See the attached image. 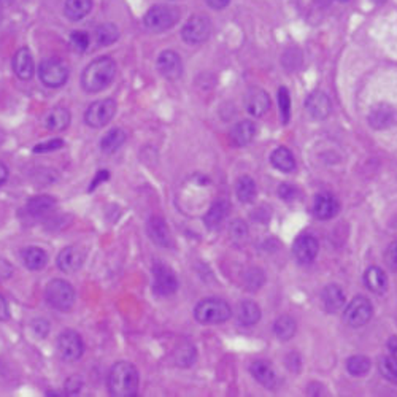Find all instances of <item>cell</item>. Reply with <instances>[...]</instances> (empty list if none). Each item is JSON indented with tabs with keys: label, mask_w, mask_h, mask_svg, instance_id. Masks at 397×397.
<instances>
[{
	"label": "cell",
	"mask_w": 397,
	"mask_h": 397,
	"mask_svg": "<svg viewBox=\"0 0 397 397\" xmlns=\"http://www.w3.org/2000/svg\"><path fill=\"white\" fill-rule=\"evenodd\" d=\"M231 234L234 240H244L248 235V227L244 221L235 220L231 225Z\"/></svg>",
	"instance_id": "7bdbcfd3"
},
{
	"label": "cell",
	"mask_w": 397,
	"mask_h": 397,
	"mask_svg": "<svg viewBox=\"0 0 397 397\" xmlns=\"http://www.w3.org/2000/svg\"><path fill=\"white\" fill-rule=\"evenodd\" d=\"M182 11L170 4H158L146 11L144 18V26L150 32H164L172 29L178 23Z\"/></svg>",
	"instance_id": "3957f363"
},
{
	"label": "cell",
	"mask_w": 397,
	"mask_h": 397,
	"mask_svg": "<svg viewBox=\"0 0 397 397\" xmlns=\"http://www.w3.org/2000/svg\"><path fill=\"white\" fill-rule=\"evenodd\" d=\"M64 145L65 144L62 139H51V140H46V141H43V144L37 145L34 148V153H51L56 150H61Z\"/></svg>",
	"instance_id": "60d3db41"
},
{
	"label": "cell",
	"mask_w": 397,
	"mask_h": 397,
	"mask_svg": "<svg viewBox=\"0 0 397 397\" xmlns=\"http://www.w3.org/2000/svg\"><path fill=\"white\" fill-rule=\"evenodd\" d=\"M153 291L154 294H158L160 297L172 296L173 293H177L178 289V280L177 275L173 274V270L163 263H156L153 265Z\"/></svg>",
	"instance_id": "8fae6325"
},
{
	"label": "cell",
	"mask_w": 397,
	"mask_h": 397,
	"mask_svg": "<svg viewBox=\"0 0 397 397\" xmlns=\"http://www.w3.org/2000/svg\"><path fill=\"white\" fill-rule=\"evenodd\" d=\"M10 318V307L5 297L0 294V321H7Z\"/></svg>",
	"instance_id": "7dc6e473"
},
{
	"label": "cell",
	"mask_w": 397,
	"mask_h": 397,
	"mask_svg": "<svg viewBox=\"0 0 397 397\" xmlns=\"http://www.w3.org/2000/svg\"><path fill=\"white\" fill-rule=\"evenodd\" d=\"M346 370L353 377H364L370 370V361L365 356H351L346 361Z\"/></svg>",
	"instance_id": "d590c367"
},
{
	"label": "cell",
	"mask_w": 397,
	"mask_h": 397,
	"mask_svg": "<svg viewBox=\"0 0 397 397\" xmlns=\"http://www.w3.org/2000/svg\"><path fill=\"white\" fill-rule=\"evenodd\" d=\"M384 260L391 270H397V240L393 241L384 253Z\"/></svg>",
	"instance_id": "ee69618b"
},
{
	"label": "cell",
	"mask_w": 397,
	"mask_h": 397,
	"mask_svg": "<svg viewBox=\"0 0 397 397\" xmlns=\"http://www.w3.org/2000/svg\"><path fill=\"white\" fill-rule=\"evenodd\" d=\"M21 259L29 270H42L48 264V254L39 246H27L21 251Z\"/></svg>",
	"instance_id": "d4e9b609"
},
{
	"label": "cell",
	"mask_w": 397,
	"mask_h": 397,
	"mask_svg": "<svg viewBox=\"0 0 397 397\" xmlns=\"http://www.w3.org/2000/svg\"><path fill=\"white\" fill-rule=\"evenodd\" d=\"M305 110L312 120H316V121L326 120V118L331 115V110H332L331 99H329L324 92L315 91L307 97Z\"/></svg>",
	"instance_id": "2e32d148"
},
{
	"label": "cell",
	"mask_w": 397,
	"mask_h": 397,
	"mask_svg": "<svg viewBox=\"0 0 397 397\" xmlns=\"http://www.w3.org/2000/svg\"><path fill=\"white\" fill-rule=\"evenodd\" d=\"M245 107L251 116H263L270 108V97L267 92L259 88H251L245 94Z\"/></svg>",
	"instance_id": "e0dca14e"
},
{
	"label": "cell",
	"mask_w": 397,
	"mask_h": 397,
	"mask_svg": "<svg viewBox=\"0 0 397 397\" xmlns=\"http://www.w3.org/2000/svg\"><path fill=\"white\" fill-rule=\"evenodd\" d=\"M278 105H280V116L284 124H288L291 116V97L286 88L278 89Z\"/></svg>",
	"instance_id": "f35d334b"
},
{
	"label": "cell",
	"mask_w": 397,
	"mask_h": 397,
	"mask_svg": "<svg viewBox=\"0 0 397 397\" xmlns=\"http://www.w3.org/2000/svg\"><path fill=\"white\" fill-rule=\"evenodd\" d=\"M270 163L275 167V169H278L280 172L289 173V172L296 170V159L293 156V153H291L288 148H284V146L277 148V150L272 153Z\"/></svg>",
	"instance_id": "f546056e"
},
{
	"label": "cell",
	"mask_w": 397,
	"mask_h": 397,
	"mask_svg": "<svg viewBox=\"0 0 397 397\" xmlns=\"http://www.w3.org/2000/svg\"><path fill=\"white\" fill-rule=\"evenodd\" d=\"M250 372L254 377V380L259 382L265 388H272L277 382L275 370L272 367V364L264 361V359H259V361H254L250 365Z\"/></svg>",
	"instance_id": "44dd1931"
},
{
	"label": "cell",
	"mask_w": 397,
	"mask_h": 397,
	"mask_svg": "<svg viewBox=\"0 0 397 397\" xmlns=\"http://www.w3.org/2000/svg\"><path fill=\"white\" fill-rule=\"evenodd\" d=\"M374 2L375 4H384V2H386V0H374Z\"/></svg>",
	"instance_id": "816d5d0a"
},
{
	"label": "cell",
	"mask_w": 397,
	"mask_h": 397,
	"mask_svg": "<svg viewBox=\"0 0 397 397\" xmlns=\"http://www.w3.org/2000/svg\"><path fill=\"white\" fill-rule=\"evenodd\" d=\"M378 369H380V374L386 378V380L397 383V358H394L393 355L380 358Z\"/></svg>",
	"instance_id": "8d00e7d4"
},
{
	"label": "cell",
	"mask_w": 397,
	"mask_h": 397,
	"mask_svg": "<svg viewBox=\"0 0 397 397\" xmlns=\"http://www.w3.org/2000/svg\"><path fill=\"white\" fill-rule=\"evenodd\" d=\"M39 77L48 88H61L69 80V67L58 58H48L40 64Z\"/></svg>",
	"instance_id": "8992f818"
},
{
	"label": "cell",
	"mask_w": 397,
	"mask_h": 397,
	"mask_svg": "<svg viewBox=\"0 0 397 397\" xmlns=\"http://www.w3.org/2000/svg\"><path fill=\"white\" fill-rule=\"evenodd\" d=\"M92 10V0H65L64 13L70 21H80Z\"/></svg>",
	"instance_id": "83f0119b"
},
{
	"label": "cell",
	"mask_w": 397,
	"mask_h": 397,
	"mask_svg": "<svg viewBox=\"0 0 397 397\" xmlns=\"http://www.w3.org/2000/svg\"><path fill=\"white\" fill-rule=\"evenodd\" d=\"M256 135V124L253 121H240L231 130V140L235 146H245Z\"/></svg>",
	"instance_id": "484cf974"
},
{
	"label": "cell",
	"mask_w": 397,
	"mask_h": 397,
	"mask_svg": "<svg viewBox=\"0 0 397 397\" xmlns=\"http://www.w3.org/2000/svg\"><path fill=\"white\" fill-rule=\"evenodd\" d=\"M58 351L64 361L75 363L84 353V342L78 332L67 329L58 339Z\"/></svg>",
	"instance_id": "30bf717a"
},
{
	"label": "cell",
	"mask_w": 397,
	"mask_h": 397,
	"mask_svg": "<svg viewBox=\"0 0 397 397\" xmlns=\"http://www.w3.org/2000/svg\"><path fill=\"white\" fill-rule=\"evenodd\" d=\"M116 110L118 105L113 99H101V101L92 102L88 110L84 111V122L88 124L89 127L101 129L113 120Z\"/></svg>",
	"instance_id": "52a82bcc"
},
{
	"label": "cell",
	"mask_w": 397,
	"mask_h": 397,
	"mask_svg": "<svg viewBox=\"0 0 397 397\" xmlns=\"http://www.w3.org/2000/svg\"><path fill=\"white\" fill-rule=\"evenodd\" d=\"M45 297L53 308L59 310V312H69L75 305L77 294L69 282L56 278L46 284Z\"/></svg>",
	"instance_id": "5b68a950"
},
{
	"label": "cell",
	"mask_w": 397,
	"mask_h": 397,
	"mask_svg": "<svg viewBox=\"0 0 397 397\" xmlns=\"http://www.w3.org/2000/svg\"><path fill=\"white\" fill-rule=\"evenodd\" d=\"M146 232L158 246H163V248L172 246L170 227L167 226V222L160 218V216H151L150 221H148V225H146Z\"/></svg>",
	"instance_id": "ac0fdd59"
},
{
	"label": "cell",
	"mask_w": 397,
	"mask_h": 397,
	"mask_svg": "<svg viewBox=\"0 0 397 397\" xmlns=\"http://www.w3.org/2000/svg\"><path fill=\"white\" fill-rule=\"evenodd\" d=\"M8 167L5 165L2 160H0V186H4L5 184V182H7L8 179Z\"/></svg>",
	"instance_id": "681fc988"
},
{
	"label": "cell",
	"mask_w": 397,
	"mask_h": 397,
	"mask_svg": "<svg viewBox=\"0 0 397 397\" xmlns=\"http://www.w3.org/2000/svg\"><path fill=\"white\" fill-rule=\"evenodd\" d=\"M194 359H196L194 346L186 345V346H182L179 350H177L175 361L178 365H183V367H186V365H191L192 363H194Z\"/></svg>",
	"instance_id": "ab89813d"
},
{
	"label": "cell",
	"mask_w": 397,
	"mask_h": 397,
	"mask_svg": "<svg viewBox=\"0 0 397 397\" xmlns=\"http://www.w3.org/2000/svg\"><path fill=\"white\" fill-rule=\"evenodd\" d=\"M237 320L241 326H254L260 320V308L256 302H241L237 310Z\"/></svg>",
	"instance_id": "4dcf8cb0"
},
{
	"label": "cell",
	"mask_w": 397,
	"mask_h": 397,
	"mask_svg": "<svg viewBox=\"0 0 397 397\" xmlns=\"http://www.w3.org/2000/svg\"><path fill=\"white\" fill-rule=\"evenodd\" d=\"M264 283V274L259 269H253L246 274V288L248 289H258L260 288V284Z\"/></svg>",
	"instance_id": "b9f144b4"
},
{
	"label": "cell",
	"mask_w": 397,
	"mask_h": 397,
	"mask_svg": "<svg viewBox=\"0 0 397 397\" xmlns=\"http://www.w3.org/2000/svg\"><path fill=\"white\" fill-rule=\"evenodd\" d=\"M364 283L375 294H383L388 289V277L380 267L367 269L364 275Z\"/></svg>",
	"instance_id": "4316f807"
},
{
	"label": "cell",
	"mask_w": 397,
	"mask_h": 397,
	"mask_svg": "<svg viewBox=\"0 0 397 397\" xmlns=\"http://www.w3.org/2000/svg\"><path fill=\"white\" fill-rule=\"evenodd\" d=\"M229 208H231V206H229V202L225 201V198H221V201L215 202L213 206L210 207L208 213L206 215V218H203V221H206V225L210 229L218 227L221 222L227 218Z\"/></svg>",
	"instance_id": "1f68e13d"
},
{
	"label": "cell",
	"mask_w": 397,
	"mask_h": 397,
	"mask_svg": "<svg viewBox=\"0 0 397 397\" xmlns=\"http://www.w3.org/2000/svg\"><path fill=\"white\" fill-rule=\"evenodd\" d=\"M297 189L294 188L293 184H288V183H283L280 188H278V196H280L282 198H284V201H294V198L297 197Z\"/></svg>",
	"instance_id": "f6af8a7d"
},
{
	"label": "cell",
	"mask_w": 397,
	"mask_h": 397,
	"mask_svg": "<svg viewBox=\"0 0 397 397\" xmlns=\"http://www.w3.org/2000/svg\"><path fill=\"white\" fill-rule=\"evenodd\" d=\"M321 299L322 305H324L329 313H337L339 310H342L345 305L344 291L336 286V284H329V286L322 289Z\"/></svg>",
	"instance_id": "7402d4cb"
},
{
	"label": "cell",
	"mask_w": 397,
	"mask_h": 397,
	"mask_svg": "<svg viewBox=\"0 0 397 397\" xmlns=\"http://www.w3.org/2000/svg\"><path fill=\"white\" fill-rule=\"evenodd\" d=\"M84 259H86V253L82 246L77 245L65 246L64 250L58 254V267L62 272H65V274H73V272L82 269Z\"/></svg>",
	"instance_id": "4fadbf2b"
},
{
	"label": "cell",
	"mask_w": 397,
	"mask_h": 397,
	"mask_svg": "<svg viewBox=\"0 0 397 397\" xmlns=\"http://www.w3.org/2000/svg\"><path fill=\"white\" fill-rule=\"evenodd\" d=\"M231 305L226 301L216 299V297L201 301L194 308V316L201 324H221V322L231 318Z\"/></svg>",
	"instance_id": "277c9868"
},
{
	"label": "cell",
	"mask_w": 397,
	"mask_h": 397,
	"mask_svg": "<svg viewBox=\"0 0 397 397\" xmlns=\"http://www.w3.org/2000/svg\"><path fill=\"white\" fill-rule=\"evenodd\" d=\"M118 37H120V30H118L115 24L111 23L101 24V26L96 29V40L101 46L113 45V43L118 40Z\"/></svg>",
	"instance_id": "d6a6232c"
},
{
	"label": "cell",
	"mask_w": 397,
	"mask_h": 397,
	"mask_svg": "<svg viewBox=\"0 0 397 397\" xmlns=\"http://www.w3.org/2000/svg\"><path fill=\"white\" fill-rule=\"evenodd\" d=\"M369 124L377 130H386L397 126V108L391 103H378L369 113Z\"/></svg>",
	"instance_id": "7c38bea8"
},
{
	"label": "cell",
	"mask_w": 397,
	"mask_h": 397,
	"mask_svg": "<svg viewBox=\"0 0 397 397\" xmlns=\"http://www.w3.org/2000/svg\"><path fill=\"white\" fill-rule=\"evenodd\" d=\"M156 65L160 75L167 80H178L183 73L182 58L175 51H172V49H167V51L159 54Z\"/></svg>",
	"instance_id": "5bb4252c"
},
{
	"label": "cell",
	"mask_w": 397,
	"mask_h": 397,
	"mask_svg": "<svg viewBox=\"0 0 397 397\" xmlns=\"http://www.w3.org/2000/svg\"><path fill=\"white\" fill-rule=\"evenodd\" d=\"M56 207V201L51 196H35L26 203V212L34 218H43L51 213Z\"/></svg>",
	"instance_id": "cb8c5ba5"
},
{
	"label": "cell",
	"mask_w": 397,
	"mask_h": 397,
	"mask_svg": "<svg viewBox=\"0 0 397 397\" xmlns=\"http://www.w3.org/2000/svg\"><path fill=\"white\" fill-rule=\"evenodd\" d=\"M72 115L65 107H56L53 108L45 118L46 129L53 130V132H62L70 126Z\"/></svg>",
	"instance_id": "603a6c76"
},
{
	"label": "cell",
	"mask_w": 397,
	"mask_h": 397,
	"mask_svg": "<svg viewBox=\"0 0 397 397\" xmlns=\"http://www.w3.org/2000/svg\"><path fill=\"white\" fill-rule=\"evenodd\" d=\"M139 370L134 364L121 361L116 363L108 372V391L115 397H134L139 391Z\"/></svg>",
	"instance_id": "7a4b0ae2"
},
{
	"label": "cell",
	"mask_w": 397,
	"mask_h": 397,
	"mask_svg": "<svg viewBox=\"0 0 397 397\" xmlns=\"http://www.w3.org/2000/svg\"><path fill=\"white\" fill-rule=\"evenodd\" d=\"M235 192H237L240 202H251L254 196H256V183L253 182L251 177H241L239 178L237 184H235Z\"/></svg>",
	"instance_id": "836d02e7"
},
{
	"label": "cell",
	"mask_w": 397,
	"mask_h": 397,
	"mask_svg": "<svg viewBox=\"0 0 397 397\" xmlns=\"http://www.w3.org/2000/svg\"><path fill=\"white\" fill-rule=\"evenodd\" d=\"M206 2L208 7H212L213 10H222L231 4V0H206Z\"/></svg>",
	"instance_id": "c3c4849f"
},
{
	"label": "cell",
	"mask_w": 397,
	"mask_h": 397,
	"mask_svg": "<svg viewBox=\"0 0 397 397\" xmlns=\"http://www.w3.org/2000/svg\"><path fill=\"white\" fill-rule=\"evenodd\" d=\"M116 77V62L102 56L86 65L82 75V86L86 92H101L113 83Z\"/></svg>",
	"instance_id": "6da1fadb"
},
{
	"label": "cell",
	"mask_w": 397,
	"mask_h": 397,
	"mask_svg": "<svg viewBox=\"0 0 397 397\" xmlns=\"http://www.w3.org/2000/svg\"><path fill=\"white\" fill-rule=\"evenodd\" d=\"M13 72L20 80L27 82L34 77L35 72V62L32 58V53L29 51V48L18 49L13 58Z\"/></svg>",
	"instance_id": "d6986e66"
},
{
	"label": "cell",
	"mask_w": 397,
	"mask_h": 397,
	"mask_svg": "<svg viewBox=\"0 0 397 397\" xmlns=\"http://www.w3.org/2000/svg\"><path fill=\"white\" fill-rule=\"evenodd\" d=\"M372 315H374V307H372L370 301L363 296H358L345 307L344 320L351 327H361L367 324Z\"/></svg>",
	"instance_id": "9c48e42d"
},
{
	"label": "cell",
	"mask_w": 397,
	"mask_h": 397,
	"mask_svg": "<svg viewBox=\"0 0 397 397\" xmlns=\"http://www.w3.org/2000/svg\"><path fill=\"white\" fill-rule=\"evenodd\" d=\"M296 329H297L296 321L291 318V316H280V318H278L274 324L275 336L280 340L293 339V336L296 334Z\"/></svg>",
	"instance_id": "e575fe53"
},
{
	"label": "cell",
	"mask_w": 397,
	"mask_h": 397,
	"mask_svg": "<svg viewBox=\"0 0 397 397\" xmlns=\"http://www.w3.org/2000/svg\"><path fill=\"white\" fill-rule=\"evenodd\" d=\"M70 43H72V48L75 49V51L84 53L86 49L89 48L91 37L88 32H84V30H75V32L70 34Z\"/></svg>",
	"instance_id": "74e56055"
},
{
	"label": "cell",
	"mask_w": 397,
	"mask_h": 397,
	"mask_svg": "<svg viewBox=\"0 0 397 397\" xmlns=\"http://www.w3.org/2000/svg\"><path fill=\"white\" fill-rule=\"evenodd\" d=\"M212 34V21L203 15L191 16L182 29V39L188 45H201Z\"/></svg>",
	"instance_id": "ba28073f"
},
{
	"label": "cell",
	"mask_w": 397,
	"mask_h": 397,
	"mask_svg": "<svg viewBox=\"0 0 397 397\" xmlns=\"http://www.w3.org/2000/svg\"><path fill=\"white\" fill-rule=\"evenodd\" d=\"M339 201L331 194H318L313 202V212L320 220H331L339 213Z\"/></svg>",
	"instance_id": "ffe728a7"
},
{
	"label": "cell",
	"mask_w": 397,
	"mask_h": 397,
	"mask_svg": "<svg viewBox=\"0 0 397 397\" xmlns=\"http://www.w3.org/2000/svg\"><path fill=\"white\" fill-rule=\"evenodd\" d=\"M127 140V135L122 129H111L101 139V150L105 154H113L120 150Z\"/></svg>",
	"instance_id": "f1b7e54d"
},
{
	"label": "cell",
	"mask_w": 397,
	"mask_h": 397,
	"mask_svg": "<svg viewBox=\"0 0 397 397\" xmlns=\"http://www.w3.org/2000/svg\"><path fill=\"white\" fill-rule=\"evenodd\" d=\"M388 348L391 351V355L394 358H397V337H391L389 342H388Z\"/></svg>",
	"instance_id": "f907efd6"
},
{
	"label": "cell",
	"mask_w": 397,
	"mask_h": 397,
	"mask_svg": "<svg viewBox=\"0 0 397 397\" xmlns=\"http://www.w3.org/2000/svg\"><path fill=\"white\" fill-rule=\"evenodd\" d=\"M108 178H110V173H108V170H99V172H97V175H96V178L92 179V184L89 186V191H94L99 184H102L103 182H107Z\"/></svg>",
	"instance_id": "bcb514c9"
},
{
	"label": "cell",
	"mask_w": 397,
	"mask_h": 397,
	"mask_svg": "<svg viewBox=\"0 0 397 397\" xmlns=\"http://www.w3.org/2000/svg\"><path fill=\"white\" fill-rule=\"evenodd\" d=\"M337 2H342L344 4V2H348V0H337Z\"/></svg>",
	"instance_id": "f5cc1de1"
},
{
	"label": "cell",
	"mask_w": 397,
	"mask_h": 397,
	"mask_svg": "<svg viewBox=\"0 0 397 397\" xmlns=\"http://www.w3.org/2000/svg\"><path fill=\"white\" fill-rule=\"evenodd\" d=\"M318 250H320L318 240H316L313 235H310V234L299 235L293 245L294 256L301 264L313 263L316 254H318Z\"/></svg>",
	"instance_id": "9a60e30c"
}]
</instances>
